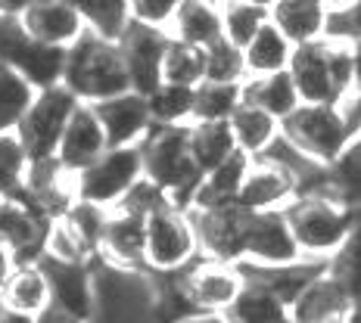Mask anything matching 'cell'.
<instances>
[{
  "label": "cell",
  "mask_w": 361,
  "mask_h": 323,
  "mask_svg": "<svg viewBox=\"0 0 361 323\" xmlns=\"http://www.w3.org/2000/svg\"><path fill=\"white\" fill-rule=\"evenodd\" d=\"M361 131V96L345 103H299L281 122V134L302 156L318 165H330L352 137Z\"/></svg>",
  "instance_id": "obj_1"
},
{
  "label": "cell",
  "mask_w": 361,
  "mask_h": 323,
  "mask_svg": "<svg viewBox=\"0 0 361 323\" xmlns=\"http://www.w3.org/2000/svg\"><path fill=\"white\" fill-rule=\"evenodd\" d=\"M78 103L81 100L66 84L37 90L32 106L25 112V118H22L16 127V134L22 137V144H25L32 159L56 156L59 140H63V134H66V125H69Z\"/></svg>",
  "instance_id": "obj_9"
},
{
  "label": "cell",
  "mask_w": 361,
  "mask_h": 323,
  "mask_svg": "<svg viewBox=\"0 0 361 323\" xmlns=\"http://www.w3.org/2000/svg\"><path fill=\"white\" fill-rule=\"evenodd\" d=\"M197 224L200 249L206 258L243 265V243H246V208L243 205H221V208H190Z\"/></svg>",
  "instance_id": "obj_16"
},
{
  "label": "cell",
  "mask_w": 361,
  "mask_h": 323,
  "mask_svg": "<svg viewBox=\"0 0 361 323\" xmlns=\"http://www.w3.org/2000/svg\"><path fill=\"white\" fill-rule=\"evenodd\" d=\"M290 311L296 323H352V317L361 311V305L324 265L296 292V298L290 302Z\"/></svg>",
  "instance_id": "obj_14"
},
{
  "label": "cell",
  "mask_w": 361,
  "mask_h": 323,
  "mask_svg": "<svg viewBox=\"0 0 361 323\" xmlns=\"http://www.w3.org/2000/svg\"><path fill=\"white\" fill-rule=\"evenodd\" d=\"M144 180V156L137 146H109L97 162L75 175L78 199L103 208H116Z\"/></svg>",
  "instance_id": "obj_7"
},
{
  "label": "cell",
  "mask_w": 361,
  "mask_h": 323,
  "mask_svg": "<svg viewBox=\"0 0 361 323\" xmlns=\"http://www.w3.org/2000/svg\"><path fill=\"white\" fill-rule=\"evenodd\" d=\"M72 4L78 6L90 32L112 37V41H118L125 28L134 22L128 0H72Z\"/></svg>",
  "instance_id": "obj_37"
},
{
  "label": "cell",
  "mask_w": 361,
  "mask_h": 323,
  "mask_svg": "<svg viewBox=\"0 0 361 323\" xmlns=\"http://www.w3.org/2000/svg\"><path fill=\"white\" fill-rule=\"evenodd\" d=\"M66 56H69V47H63V44H47L32 34L22 44L19 56L13 59V69H19L37 90L56 87V84H63Z\"/></svg>",
  "instance_id": "obj_27"
},
{
  "label": "cell",
  "mask_w": 361,
  "mask_h": 323,
  "mask_svg": "<svg viewBox=\"0 0 361 323\" xmlns=\"http://www.w3.org/2000/svg\"><path fill=\"white\" fill-rule=\"evenodd\" d=\"M100 265L128 270V274H149L147 270V212L131 205L109 208L106 230L100 243Z\"/></svg>",
  "instance_id": "obj_13"
},
{
  "label": "cell",
  "mask_w": 361,
  "mask_h": 323,
  "mask_svg": "<svg viewBox=\"0 0 361 323\" xmlns=\"http://www.w3.org/2000/svg\"><path fill=\"white\" fill-rule=\"evenodd\" d=\"M221 13H224V37L231 44H237V47H246L271 19L268 10L246 4V0H221Z\"/></svg>",
  "instance_id": "obj_40"
},
{
  "label": "cell",
  "mask_w": 361,
  "mask_h": 323,
  "mask_svg": "<svg viewBox=\"0 0 361 323\" xmlns=\"http://www.w3.org/2000/svg\"><path fill=\"white\" fill-rule=\"evenodd\" d=\"M330 6H345V4H352V0H327Z\"/></svg>",
  "instance_id": "obj_51"
},
{
  "label": "cell",
  "mask_w": 361,
  "mask_h": 323,
  "mask_svg": "<svg viewBox=\"0 0 361 323\" xmlns=\"http://www.w3.org/2000/svg\"><path fill=\"white\" fill-rule=\"evenodd\" d=\"M22 22L35 37L47 44H63V47H72L87 32V22L72 0H35L22 13Z\"/></svg>",
  "instance_id": "obj_22"
},
{
  "label": "cell",
  "mask_w": 361,
  "mask_h": 323,
  "mask_svg": "<svg viewBox=\"0 0 361 323\" xmlns=\"http://www.w3.org/2000/svg\"><path fill=\"white\" fill-rule=\"evenodd\" d=\"M32 4L35 0H0V13H6V16H22Z\"/></svg>",
  "instance_id": "obj_48"
},
{
  "label": "cell",
  "mask_w": 361,
  "mask_h": 323,
  "mask_svg": "<svg viewBox=\"0 0 361 323\" xmlns=\"http://www.w3.org/2000/svg\"><path fill=\"white\" fill-rule=\"evenodd\" d=\"M293 50H296V44H293L290 37L268 19V25L243 47L246 72H250V75H271V72L290 69Z\"/></svg>",
  "instance_id": "obj_31"
},
{
  "label": "cell",
  "mask_w": 361,
  "mask_h": 323,
  "mask_svg": "<svg viewBox=\"0 0 361 323\" xmlns=\"http://www.w3.org/2000/svg\"><path fill=\"white\" fill-rule=\"evenodd\" d=\"M352 65H355V94L361 96V41H352Z\"/></svg>",
  "instance_id": "obj_49"
},
{
  "label": "cell",
  "mask_w": 361,
  "mask_h": 323,
  "mask_svg": "<svg viewBox=\"0 0 361 323\" xmlns=\"http://www.w3.org/2000/svg\"><path fill=\"white\" fill-rule=\"evenodd\" d=\"M221 323H296L290 311V298L271 286L262 274L243 267V289L231 308L221 314Z\"/></svg>",
  "instance_id": "obj_20"
},
{
  "label": "cell",
  "mask_w": 361,
  "mask_h": 323,
  "mask_svg": "<svg viewBox=\"0 0 361 323\" xmlns=\"http://www.w3.org/2000/svg\"><path fill=\"white\" fill-rule=\"evenodd\" d=\"M63 84L69 87L81 103H100V100H106V96L131 90V75H128L118 41L103 37L87 28L69 47Z\"/></svg>",
  "instance_id": "obj_3"
},
{
  "label": "cell",
  "mask_w": 361,
  "mask_h": 323,
  "mask_svg": "<svg viewBox=\"0 0 361 323\" xmlns=\"http://www.w3.org/2000/svg\"><path fill=\"white\" fill-rule=\"evenodd\" d=\"M187 137H190V153L202 175L240 149L234 131H231V122H190L187 125Z\"/></svg>",
  "instance_id": "obj_32"
},
{
  "label": "cell",
  "mask_w": 361,
  "mask_h": 323,
  "mask_svg": "<svg viewBox=\"0 0 361 323\" xmlns=\"http://www.w3.org/2000/svg\"><path fill=\"white\" fill-rule=\"evenodd\" d=\"M178 286L197 317H221L243 289V267L200 255L190 267L178 270Z\"/></svg>",
  "instance_id": "obj_8"
},
{
  "label": "cell",
  "mask_w": 361,
  "mask_h": 323,
  "mask_svg": "<svg viewBox=\"0 0 361 323\" xmlns=\"http://www.w3.org/2000/svg\"><path fill=\"white\" fill-rule=\"evenodd\" d=\"M296 193L299 184L287 165H281L271 156H259L246 171L237 205L250 208V212H281V208L290 205V199Z\"/></svg>",
  "instance_id": "obj_18"
},
{
  "label": "cell",
  "mask_w": 361,
  "mask_h": 323,
  "mask_svg": "<svg viewBox=\"0 0 361 323\" xmlns=\"http://www.w3.org/2000/svg\"><path fill=\"white\" fill-rule=\"evenodd\" d=\"M305 261L293 236L287 215L281 212H250L246 208V243L240 267H287Z\"/></svg>",
  "instance_id": "obj_10"
},
{
  "label": "cell",
  "mask_w": 361,
  "mask_h": 323,
  "mask_svg": "<svg viewBox=\"0 0 361 323\" xmlns=\"http://www.w3.org/2000/svg\"><path fill=\"white\" fill-rule=\"evenodd\" d=\"M13 267H16V258H13L10 246H6V239L0 236V283L6 280V277L13 274Z\"/></svg>",
  "instance_id": "obj_46"
},
{
  "label": "cell",
  "mask_w": 361,
  "mask_h": 323,
  "mask_svg": "<svg viewBox=\"0 0 361 323\" xmlns=\"http://www.w3.org/2000/svg\"><path fill=\"white\" fill-rule=\"evenodd\" d=\"M54 217H47L25 193L0 199V236L6 239L16 265H37L47 255Z\"/></svg>",
  "instance_id": "obj_11"
},
{
  "label": "cell",
  "mask_w": 361,
  "mask_h": 323,
  "mask_svg": "<svg viewBox=\"0 0 361 323\" xmlns=\"http://www.w3.org/2000/svg\"><path fill=\"white\" fill-rule=\"evenodd\" d=\"M37 87L25 78L19 69L0 63V134L16 131L19 122L25 118L28 106H32Z\"/></svg>",
  "instance_id": "obj_33"
},
{
  "label": "cell",
  "mask_w": 361,
  "mask_h": 323,
  "mask_svg": "<svg viewBox=\"0 0 361 323\" xmlns=\"http://www.w3.org/2000/svg\"><path fill=\"white\" fill-rule=\"evenodd\" d=\"M147 100H149V112H153L156 125H190L193 103H197V87L162 81L153 94H147Z\"/></svg>",
  "instance_id": "obj_35"
},
{
  "label": "cell",
  "mask_w": 361,
  "mask_h": 323,
  "mask_svg": "<svg viewBox=\"0 0 361 323\" xmlns=\"http://www.w3.org/2000/svg\"><path fill=\"white\" fill-rule=\"evenodd\" d=\"M283 215L296 236L299 252L308 261H327L343 246L358 217V212L330 199L327 193H296L290 205L283 208Z\"/></svg>",
  "instance_id": "obj_5"
},
{
  "label": "cell",
  "mask_w": 361,
  "mask_h": 323,
  "mask_svg": "<svg viewBox=\"0 0 361 323\" xmlns=\"http://www.w3.org/2000/svg\"><path fill=\"white\" fill-rule=\"evenodd\" d=\"M327 270L361 305V215L355 217V224H352L349 236L343 239V246L327 258Z\"/></svg>",
  "instance_id": "obj_39"
},
{
  "label": "cell",
  "mask_w": 361,
  "mask_h": 323,
  "mask_svg": "<svg viewBox=\"0 0 361 323\" xmlns=\"http://www.w3.org/2000/svg\"><path fill=\"white\" fill-rule=\"evenodd\" d=\"M246 4H255V6H262V10H268V13H271V6H274L277 0H246Z\"/></svg>",
  "instance_id": "obj_50"
},
{
  "label": "cell",
  "mask_w": 361,
  "mask_h": 323,
  "mask_svg": "<svg viewBox=\"0 0 361 323\" xmlns=\"http://www.w3.org/2000/svg\"><path fill=\"white\" fill-rule=\"evenodd\" d=\"M47 255L50 258H59V261H90V265L100 261V252L72 227L69 217H56L54 221L50 239H47Z\"/></svg>",
  "instance_id": "obj_42"
},
{
  "label": "cell",
  "mask_w": 361,
  "mask_h": 323,
  "mask_svg": "<svg viewBox=\"0 0 361 323\" xmlns=\"http://www.w3.org/2000/svg\"><path fill=\"white\" fill-rule=\"evenodd\" d=\"M308 193H327L330 199L343 202L345 208L361 215V131L334 162L324 165L318 186Z\"/></svg>",
  "instance_id": "obj_25"
},
{
  "label": "cell",
  "mask_w": 361,
  "mask_h": 323,
  "mask_svg": "<svg viewBox=\"0 0 361 323\" xmlns=\"http://www.w3.org/2000/svg\"><path fill=\"white\" fill-rule=\"evenodd\" d=\"M37 323H85V320L72 317L69 311H63V308H56L54 302H50V305L44 308L41 314H37Z\"/></svg>",
  "instance_id": "obj_45"
},
{
  "label": "cell",
  "mask_w": 361,
  "mask_h": 323,
  "mask_svg": "<svg viewBox=\"0 0 361 323\" xmlns=\"http://www.w3.org/2000/svg\"><path fill=\"white\" fill-rule=\"evenodd\" d=\"M228 122L237 137V146L243 149L246 156H252V159L265 156L268 149L277 144V137H281V118H274L271 112L255 106V103H246V100L240 103L237 112Z\"/></svg>",
  "instance_id": "obj_29"
},
{
  "label": "cell",
  "mask_w": 361,
  "mask_h": 323,
  "mask_svg": "<svg viewBox=\"0 0 361 323\" xmlns=\"http://www.w3.org/2000/svg\"><path fill=\"white\" fill-rule=\"evenodd\" d=\"M106 149H109V137H106V127H103L100 115H97L94 103H78L69 125H66L63 140H59V149H56L59 162L72 175H78L90 162L100 159Z\"/></svg>",
  "instance_id": "obj_21"
},
{
  "label": "cell",
  "mask_w": 361,
  "mask_h": 323,
  "mask_svg": "<svg viewBox=\"0 0 361 323\" xmlns=\"http://www.w3.org/2000/svg\"><path fill=\"white\" fill-rule=\"evenodd\" d=\"M169 34L178 41L197 44V47H212L224 37L221 0H184L175 19L169 22Z\"/></svg>",
  "instance_id": "obj_26"
},
{
  "label": "cell",
  "mask_w": 361,
  "mask_h": 323,
  "mask_svg": "<svg viewBox=\"0 0 361 323\" xmlns=\"http://www.w3.org/2000/svg\"><path fill=\"white\" fill-rule=\"evenodd\" d=\"M243 100L255 103V106H262L265 112H271L274 118L283 122L290 112L299 109L302 96H299L290 69H283V72H271V75H250L243 81Z\"/></svg>",
  "instance_id": "obj_28"
},
{
  "label": "cell",
  "mask_w": 361,
  "mask_h": 323,
  "mask_svg": "<svg viewBox=\"0 0 361 323\" xmlns=\"http://www.w3.org/2000/svg\"><path fill=\"white\" fill-rule=\"evenodd\" d=\"M202 255L197 224L187 205L165 199L147 212V270L178 274Z\"/></svg>",
  "instance_id": "obj_6"
},
{
  "label": "cell",
  "mask_w": 361,
  "mask_h": 323,
  "mask_svg": "<svg viewBox=\"0 0 361 323\" xmlns=\"http://www.w3.org/2000/svg\"><path fill=\"white\" fill-rule=\"evenodd\" d=\"M252 165V156H246L243 149H237L234 156H228L221 165L209 168L202 175L197 193H193L190 208H221V205H237L240 190H243L246 171Z\"/></svg>",
  "instance_id": "obj_23"
},
{
  "label": "cell",
  "mask_w": 361,
  "mask_h": 323,
  "mask_svg": "<svg viewBox=\"0 0 361 323\" xmlns=\"http://www.w3.org/2000/svg\"><path fill=\"white\" fill-rule=\"evenodd\" d=\"M290 75L302 103H345L355 96L352 44L340 37L299 44L290 59Z\"/></svg>",
  "instance_id": "obj_2"
},
{
  "label": "cell",
  "mask_w": 361,
  "mask_h": 323,
  "mask_svg": "<svg viewBox=\"0 0 361 323\" xmlns=\"http://www.w3.org/2000/svg\"><path fill=\"white\" fill-rule=\"evenodd\" d=\"M250 78L246 72L243 47L231 44L228 37L206 47V81H224V84H243Z\"/></svg>",
  "instance_id": "obj_41"
},
{
  "label": "cell",
  "mask_w": 361,
  "mask_h": 323,
  "mask_svg": "<svg viewBox=\"0 0 361 323\" xmlns=\"http://www.w3.org/2000/svg\"><path fill=\"white\" fill-rule=\"evenodd\" d=\"M243 103V84H224V81H202L197 84L193 103V122H228Z\"/></svg>",
  "instance_id": "obj_36"
},
{
  "label": "cell",
  "mask_w": 361,
  "mask_h": 323,
  "mask_svg": "<svg viewBox=\"0 0 361 323\" xmlns=\"http://www.w3.org/2000/svg\"><path fill=\"white\" fill-rule=\"evenodd\" d=\"M140 156L144 177L153 180L171 202L190 208L202 171L190 153L187 125H153V131L140 140Z\"/></svg>",
  "instance_id": "obj_4"
},
{
  "label": "cell",
  "mask_w": 361,
  "mask_h": 323,
  "mask_svg": "<svg viewBox=\"0 0 361 323\" xmlns=\"http://www.w3.org/2000/svg\"><path fill=\"white\" fill-rule=\"evenodd\" d=\"M330 10L334 6L327 0H277L271 6V22L299 47V44L327 37Z\"/></svg>",
  "instance_id": "obj_24"
},
{
  "label": "cell",
  "mask_w": 361,
  "mask_h": 323,
  "mask_svg": "<svg viewBox=\"0 0 361 323\" xmlns=\"http://www.w3.org/2000/svg\"><path fill=\"white\" fill-rule=\"evenodd\" d=\"M171 34L165 28L144 25V22H131V25L118 37V50L125 56L128 75H131V87L140 94H153L162 84V59L169 47Z\"/></svg>",
  "instance_id": "obj_15"
},
{
  "label": "cell",
  "mask_w": 361,
  "mask_h": 323,
  "mask_svg": "<svg viewBox=\"0 0 361 323\" xmlns=\"http://www.w3.org/2000/svg\"><path fill=\"white\" fill-rule=\"evenodd\" d=\"M0 305L13 311L41 314L50 305V283L41 265H16L13 274L0 283Z\"/></svg>",
  "instance_id": "obj_30"
},
{
  "label": "cell",
  "mask_w": 361,
  "mask_h": 323,
  "mask_svg": "<svg viewBox=\"0 0 361 323\" xmlns=\"http://www.w3.org/2000/svg\"><path fill=\"white\" fill-rule=\"evenodd\" d=\"M94 109L100 115L103 127H106L109 146H137L156 125L147 94H140L134 87L94 103Z\"/></svg>",
  "instance_id": "obj_19"
},
{
  "label": "cell",
  "mask_w": 361,
  "mask_h": 323,
  "mask_svg": "<svg viewBox=\"0 0 361 323\" xmlns=\"http://www.w3.org/2000/svg\"><path fill=\"white\" fill-rule=\"evenodd\" d=\"M327 37H340V41H361V0H352L345 6L330 10Z\"/></svg>",
  "instance_id": "obj_44"
},
{
  "label": "cell",
  "mask_w": 361,
  "mask_h": 323,
  "mask_svg": "<svg viewBox=\"0 0 361 323\" xmlns=\"http://www.w3.org/2000/svg\"><path fill=\"white\" fill-rule=\"evenodd\" d=\"M0 323H37L35 314H25V311H13V308L0 305Z\"/></svg>",
  "instance_id": "obj_47"
},
{
  "label": "cell",
  "mask_w": 361,
  "mask_h": 323,
  "mask_svg": "<svg viewBox=\"0 0 361 323\" xmlns=\"http://www.w3.org/2000/svg\"><path fill=\"white\" fill-rule=\"evenodd\" d=\"M28 165H32V156H28L19 134L16 131L0 134V199L19 196L22 186H25Z\"/></svg>",
  "instance_id": "obj_38"
},
{
  "label": "cell",
  "mask_w": 361,
  "mask_h": 323,
  "mask_svg": "<svg viewBox=\"0 0 361 323\" xmlns=\"http://www.w3.org/2000/svg\"><path fill=\"white\" fill-rule=\"evenodd\" d=\"M28 199L35 202L47 217H66L69 208L78 202V186H75V175L59 162V156H44V159H32L25 175V186H22Z\"/></svg>",
  "instance_id": "obj_17"
},
{
  "label": "cell",
  "mask_w": 361,
  "mask_h": 323,
  "mask_svg": "<svg viewBox=\"0 0 361 323\" xmlns=\"http://www.w3.org/2000/svg\"><path fill=\"white\" fill-rule=\"evenodd\" d=\"M37 265L44 267L50 283V302L63 311H69L72 317L90 323L97 317V305H100V286H97V265L90 261H59L44 255Z\"/></svg>",
  "instance_id": "obj_12"
},
{
  "label": "cell",
  "mask_w": 361,
  "mask_h": 323,
  "mask_svg": "<svg viewBox=\"0 0 361 323\" xmlns=\"http://www.w3.org/2000/svg\"><path fill=\"white\" fill-rule=\"evenodd\" d=\"M128 4H131L134 22H144V25H156L169 32V22L175 19L178 6L184 0H128Z\"/></svg>",
  "instance_id": "obj_43"
},
{
  "label": "cell",
  "mask_w": 361,
  "mask_h": 323,
  "mask_svg": "<svg viewBox=\"0 0 361 323\" xmlns=\"http://www.w3.org/2000/svg\"><path fill=\"white\" fill-rule=\"evenodd\" d=\"M162 81H169V84H187V87L202 84L206 81V47L171 37L169 47H165V59H162Z\"/></svg>",
  "instance_id": "obj_34"
}]
</instances>
